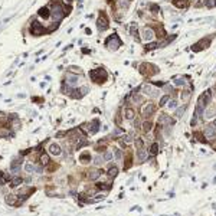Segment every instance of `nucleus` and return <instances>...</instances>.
Listing matches in <instances>:
<instances>
[{
	"instance_id": "32",
	"label": "nucleus",
	"mask_w": 216,
	"mask_h": 216,
	"mask_svg": "<svg viewBox=\"0 0 216 216\" xmlns=\"http://www.w3.org/2000/svg\"><path fill=\"white\" fill-rule=\"evenodd\" d=\"M167 107H169V110H176L179 107V102H177V100H174V98H170L169 102H167Z\"/></svg>"
},
{
	"instance_id": "43",
	"label": "nucleus",
	"mask_w": 216,
	"mask_h": 216,
	"mask_svg": "<svg viewBox=\"0 0 216 216\" xmlns=\"http://www.w3.org/2000/svg\"><path fill=\"white\" fill-rule=\"evenodd\" d=\"M97 187H98V189H102V190H110V189H111V184H110V183H98V184H97Z\"/></svg>"
},
{
	"instance_id": "10",
	"label": "nucleus",
	"mask_w": 216,
	"mask_h": 216,
	"mask_svg": "<svg viewBox=\"0 0 216 216\" xmlns=\"http://www.w3.org/2000/svg\"><path fill=\"white\" fill-rule=\"evenodd\" d=\"M30 33L33 35V36H40V35L48 33V29H45L43 25H40L39 22L33 20L32 25H30Z\"/></svg>"
},
{
	"instance_id": "20",
	"label": "nucleus",
	"mask_w": 216,
	"mask_h": 216,
	"mask_svg": "<svg viewBox=\"0 0 216 216\" xmlns=\"http://www.w3.org/2000/svg\"><path fill=\"white\" fill-rule=\"evenodd\" d=\"M206 6L208 9H213V7H216V0H202L200 3H198L196 4V7H199V6Z\"/></svg>"
},
{
	"instance_id": "54",
	"label": "nucleus",
	"mask_w": 216,
	"mask_h": 216,
	"mask_svg": "<svg viewBox=\"0 0 216 216\" xmlns=\"http://www.w3.org/2000/svg\"><path fill=\"white\" fill-rule=\"evenodd\" d=\"M212 125H213V127H215V128H216V118H215V120H213V124H212Z\"/></svg>"
},
{
	"instance_id": "16",
	"label": "nucleus",
	"mask_w": 216,
	"mask_h": 216,
	"mask_svg": "<svg viewBox=\"0 0 216 216\" xmlns=\"http://www.w3.org/2000/svg\"><path fill=\"white\" fill-rule=\"evenodd\" d=\"M9 123H10V127H12V130L13 131H17L19 128H20V120L16 117V114H13V117H10V120H9Z\"/></svg>"
},
{
	"instance_id": "15",
	"label": "nucleus",
	"mask_w": 216,
	"mask_h": 216,
	"mask_svg": "<svg viewBox=\"0 0 216 216\" xmlns=\"http://www.w3.org/2000/svg\"><path fill=\"white\" fill-rule=\"evenodd\" d=\"M48 150H49V154L55 156V157L61 156V153H62V150H61V146H59V144H56V143H50L49 147H48Z\"/></svg>"
},
{
	"instance_id": "23",
	"label": "nucleus",
	"mask_w": 216,
	"mask_h": 216,
	"mask_svg": "<svg viewBox=\"0 0 216 216\" xmlns=\"http://www.w3.org/2000/svg\"><path fill=\"white\" fill-rule=\"evenodd\" d=\"M130 3H131V0H117V7L121 10H127Z\"/></svg>"
},
{
	"instance_id": "53",
	"label": "nucleus",
	"mask_w": 216,
	"mask_h": 216,
	"mask_svg": "<svg viewBox=\"0 0 216 216\" xmlns=\"http://www.w3.org/2000/svg\"><path fill=\"white\" fill-rule=\"evenodd\" d=\"M48 169H49V170H55V169H56V166H55V164H49V167H48Z\"/></svg>"
},
{
	"instance_id": "12",
	"label": "nucleus",
	"mask_w": 216,
	"mask_h": 216,
	"mask_svg": "<svg viewBox=\"0 0 216 216\" xmlns=\"http://www.w3.org/2000/svg\"><path fill=\"white\" fill-rule=\"evenodd\" d=\"M173 123L174 121L167 115V114H160L159 118H157V125H160V127H163V125H171Z\"/></svg>"
},
{
	"instance_id": "13",
	"label": "nucleus",
	"mask_w": 216,
	"mask_h": 216,
	"mask_svg": "<svg viewBox=\"0 0 216 216\" xmlns=\"http://www.w3.org/2000/svg\"><path fill=\"white\" fill-rule=\"evenodd\" d=\"M203 134H205L206 138H209V140H215L216 138V128L213 127V125H206Z\"/></svg>"
},
{
	"instance_id": "28",
	"label": "nucleus",
	"mask_w": 216,
	"mask_h": 216,
	"mask_svg": "<svg viewBox=\"0 0 216 216\" xmlns=\"http://www.w3.org/2000/svg\"><path fill=\"white\" fill-rule=\"evenodd\" d=\"M159 48V42H149V43H146V46H144V50L146 52H150V50H154Z\"/></svg>"
},
{
	"instance_id": "3",
	"label": "nucleus",
	"mask_w": 216,
	"mask_h": 216,
	"mask_svg": "<svg viewBox=\"0 0 216 216\" xmlns=\"http://www.w3.org/2000/svg\"><path fill=\"white\" fill-rule=\"evenodd\" d=\"M121 45H123V40L120 39V36H118L117 33L108 36V38H107V40H105V46H107V49L113 50V52H115V50L118 49Z\"/></svg>"
},
{
	"instance_id": "45",
	"label": "nucleus",
	"mask_w": 216,
	"mask_h": 216,
	"mask_svg": "<svg viewBox=\"0 0 216 216\" xmlns=\"http://www.w3.org/2000/svg\"><path fill=\"white\" fill-rule=\"evenodd\" d=\"M22 182H23V180H22L20 177H15V179L12 180V184H10V186H12V187H17L19 184H22Z\"/></svg>"
},
{
	"instance_id": "39",
	"label": "nucleus",
	"mask_w": 216,
	"mask_h": 216,
	"mask_svg": "<svg viewBox=\"0 0 216 216\" xmlns=\"http://www.w3.org/2000/svg\"><path fill=\"white\" fill-rule=\"evenodd\" d=\"M68 72H72V74H76V75H82V71L79 67H69L68 68Z\"/></svg>"
},
{
	"instance_id": "18",
	"label": "nucleus",
	"mask_w": 216,
	"mask_h": 216,
	"mask_svg": "<svg viewBox=\"0 0 216 216\" xmlns=\"http://www.w3.org/2000/svg\"><path fill=\"white\" fill-rule=\"evenodd\" d=\"M173 4L177 9H187L190 4V0H173Z\"/></svg>"
},
{
	"instance_id": "25",
	"label": "nucleus",
	"mask_w": 216,
	"mask_h": 216,
	"mask_svg": "<svg viewBox=\"0 0 216 216\" xmlns=\"http://www.w3.org/2000/svg\"><path fill=\"white\" fill-rule=\"evenodd\" d=\"M89 160H91V154H89V151H84V153H81V156H79V161H81L82 164L88 163Z\"/></svg>"
},
{
	"instance_id": "4",
	"label": "nucleus",
	"mask_w": 216,
	"mask_h": 216,
	"mask_svg": "<svg viewBox=\"0 0 216 216\" xmlns=\"http://www.w3.org/2000/svg\"><path fill=\"white\" fill-rule=\"evenodd\" d=\"M82 79V75H76V74H72V72H67L65 78H64V84H67L68 86L71 88H78L79 84Z\"/></svg>"
},
{
	"instance_id": "9",
	"label": "nucleus",
	"mask_w": 216,
	"mask_h": 216,
	"mask_svg": "<svg viewBox=\"0 0 216 216\" xmlns=\"http://www.w3.org/2000/svg\"><path fill=\"white\" fill-rule=\"evenodd\" d=\"M154 113H156V105L153 102H144L141 105V115L144 118H150Z\"/></svg>"
},
{
	"instance_id": "24",
	"label": "nucleus",
	"mask_w": 216,
	"mask_h": 216,
	"mask_svg": "<svg viewBox=\"0 0 216 216\" xmlns=\"http://www.w3.org/2000/svg\"><path fill=\"white\" fill-rule=\"evenodd\" d=\"M137 159L140 161H146L147 160V150H144V149L137 150Z\"/></svg>"
},
{
	"instance_id": "47",
	"label": "nucleus",
	"mask_w": 216,
	"mask_h": 216,
	"mask_svg": "<svg viewBox=\"0 0 216 216\" xmlns=\"http://www.w3.org/2000/svg\"><path fill=\"white\" fill-rule=\"evenodd\" d=\"M150 151H151L153 154L159 153V144H157V143H153V144H151V147H150Z\"/></svg>"
},
{
	"instance_id": "41",
	"label": "nucleus",
	"mask_w": 216,
	"mask_h": 216,
	"mask_svg": "<svg viewBox=\"0 0 216 216\" xmlns=\"http://www.w3.org/2000/svg\"><path fill=\"white\" fill-rule=\"evenodd\" d=\"M121 138H123V141H125V144H130V143H133V133L131 134H124Z\"/></svg>"
},
{
	"instance_id": "51",
	"label": "nucleus",
	"mask_w": 216,
	"mask_h": 216,
	"mask_svg": "<svg viewBox=\"0 0 216 216\" xmlns=\"http://www.w3.org/2000/svg\"><path fill=\"white\" fill-rule=\"evenodd\" d=\"M141 124H143V123H141L140 120H134V127H135V128H140Z\"/></svg>"
},
{
	"instance_id": "55",
	"label": "nucleus",
	"mask_w": 216,
	"mask_h": 216,
	"mask_svg": "<svg viewBox=\"0 0 216 216\" xmlns=\"http://www.w3.org/2000/svg\"><path fill=\"white\" fill-rule=\"evenodd\" d=\"M71 1H72V0H65V3H68V4H69Z\"/></svg>"
},
{
	"instance_id": "14",
	"label": "nucleus",
	"mask_w": 216,
	"mask_h": 216,
	"mask_svg": "<svg viewBox=\"0 0 216 216\" xmlns=\"http://www.w3.org/2000/svg\"><path fill=\"white\" fill-rule=\"evenodd\" d=\"M130 35L133 36L137 42H140V40H141V36H140V32H138V25H137L135 22H133V23H131V26H130Z\"/></svg>"
},
{
	"instance_id": "8",
	"label": "nucleus",
	"mask_w": 216,
	"mask_h": 216,
	"mask_svg": "<svg viewBox=\"0 0 216 216\" xmlns=\"http://www.w3.org/2000/svg\"><path fill=\"white\" fill-rule=\"evenodd\" d=\"M108 17H107V15L101 10L100 12V16H98V19H97V29H98V32H105L107 29H108Z\"/></svg>"
},
{
	"instance_id": "19",
	"label": "nucleus",
	"mask_w": 216,
	"mask_h": 216,
	"mask_svg": "<svg viewBox=\"0 0 216 216\" xmlns=\"http://www.w3.org/2000/svg\"><path fill=\"white\" fill-rule=\"evenodd\" d=\"M89 127H91V128H89V133L95 134L98 130H100V120H97V118L92 120V121L89 123Z\"/></svg>"
},
{
	"instance_id": "26",
	"label": "nucleus",
	"mask_w": 216,
	"mask_h": 216,
	"mask_svg": "<svg viewBox=\"0 0 216 216\" xmlns=\"http://www.w3.org/2000/svg\"><path fill=\"white\" fill-rule=\"evenodd\" d=\"M124 117H125V120H134L135 111H134L133 108H125L124 110Z\"/></svg>"
},
{
	"instance_id": "5",
	"label": "nucleus",
	"mask_w": 216,
	"mask_h": 216,
	"mask_svg": "<svg viewBox=\"0 0 216 216\" xmlns=\"http://www.w3.org/2000/svg\"><path fill=\"white\" fill-rule=\"evenodd\" d=\"M141 94L149 98H157L160 95V89H157L153 84H143L141 85Z\"/></svg>"
},
{
	"instance_id": "21",
	"label": "nucleus",
	"mask_w": 216,
	"mask_h": 216,
	"mask_svg": "<svg viewBox=\"0 0 216 216\" xmlns=\"http://www.w3.org/2000/svg\"><path fill=\"white\" fill-rule=\"evenodd\" d=\"M38 15L40 17H43V19H48L49 16H52V12H49V7H48V6H45V7H40V9H39Z\"/></svg>"
},
{
	"instance_id": "30",
	"label": "nucleus",
	"mask_w": 216,
	"mask_h": 216,
	"mask_svg": "<svg viewBox=\"0 0 216 216\" xmlns=\"http://www.w3.org/2000/svg\"><path fill=\"white\" fill-rule=\"evenodd\" d=\"M39 161H40V164H42V166H48V164H49V154L43 153V154L39 157Z\"/></svg>"
},
{
	"instance_id": "52",
	"label": "nucleus",
	"mask_w": 216,
	"mask_h": 216,
	"mask_svg": "<svg viewBox=\"0 0 216 216\" xmlns=\"http://www.w3.org/2000/svg\"><path fill=\"white\" fill-rule=\"evenodd\" d=\"M123 133V130H121V128H115V130H114V134H113V135H117V134H121Z\"/></svg>"
},
{
	"instance_id": "33",
	"label": "nucleus",
	"mask_w": 216,
	"mask_h": 216,
	"mask_svg": "<svg viewBox=\"0 0 216 216\" xmlns=\"http://www.w3.org/2000/svg\"><path fill=\"white\" fill-rule=\"evenodd\" d=\"M141 128H143V131H144V133H150V131H151V128H153V124H151L150 121H144V123L141 124Z\"/></svg>"
},
{
	"instance_id": "40",
	"label": "nucleus",
	"mask_w": 216,
	"mask_h": 216,
	"mask_svg": "<svg viewBox=\"0 0 216 216\" xmlns=\"http://www.w3.org/2000/svg\"><path fill=\"white\" fill-rule=\"evenodd\" d=\"M104 163H105L104 156H97V157L94 159V164H95V166H102Z\"/></svg>"
},
{
	"instance_id": "22",
	"label": "nucleus",
	"mask_w": 216,
	"mask_h": 216,
	"mask_svg": "<svg viewBox=\"0 0 216 216\" xmlns=\"http://www.w3.org/2000/svg\"><path fill=\"white\" fill-rule=\"evenodd\" d=\"M102 173H104L102 170H91V171H88V179L89 180H97Z\"/></svg>"
},
{
	"instance_id": "34",
	"label": "nucleus",
	"mask_w": 216,
	"mask_h": 216,
	"mask_svg": "<svg viewBox=\"0 0 216 216\" xmlns=\"http://www.w3.org/2000/svg\"><path fill=\"white\" fill-rule=\"evenodd\" d=\"M25 171L28 173V174H32L36 171V167L32 164V163H28V164H25Z\"/></svg>"
},
{
	"instance_id": "36",
	"label": "nucleus",
	"mask_w": 216,
	"mask_h": 216,
	"mask_svg": "<svg viewBox=\"0 0 216 216\" xmlns=\"http://www.w3.org/2000/svg\"><path fill=\"white\" fill-rule=\"evenodd\" d=\"M149 7H150V12L154 13V15H157V13L160 12V7H159V4H156V3H150Z\"/></svg>"
},
{
	"instance_id": "46",
	"label": "nucleus",
	"mask_w": 216,
	"mask_h": 216,
	"mask_svg": "<svg viewBox=\"0 0 216 216\" xmlns=\"http://www.w3.org/2000/svg\"><path fill=\"white\" fill-rule=\"evenodd\" d=\"M193 135H195V137H198V140L202 141V143H205V141H206V140H205V134H203V133H198V131H195Z\"/></svg>"
},
{
	"instance_id": "17",
	"label": "nucleus",
	"mask_w": 216,
	"mask_h": 216,
	"mask_svg": "<svg viewBox=\"0 0 216 216\" xmlns=\"http://www.w3.org/2000/svg\"><path fill=\"white\" fill-rule=\"evenodd\" d=\"M203 115H205V118H206V120H212V118L216 115V107L210 105V107L205 108V113H203Z\"/></svg>"
},
{
	"instance_id": "11",
	"label": "nucleus",
	"mask_w": 216,
	"mask_h": 216,
	"mask_svg": "<svg viewBox=\"0 0 216 216\" xmlns=\"http://www.w3.org/2000/svg\"><path fill=\"white\" fill-rule=\"evenodd\" d=\"M154 36H156V30L151 28V26H144L143 28V30H141V39L144 40V42H151L153 39H154Z\"/></svg>"
},
{
	"instance_id": "27",
	"label": "nucleus",
	"mask_w": 216,
	"mask_h": 216,
	"mask_svg": "<svg viewBox=\"0 0 216 216\" xmlns=\"http://www.w3.org/2000/svg\"><path fill=\"white\" fill-rule=\"evenodd\" d=\"M20 164H22V161H19V160H13V161H12V164H10V171H12V173H17V171L20 170Z\"/></svg>"
},
{
	"instance_id": "7",
	"label": "nucleus",
	"mask_w": 216,
	"mask_h": 216,
	"mask_svg": "<svg viewBox=\"0 0 216 216\" xmlns=\"http://www.w3.org/2000/svg\"><path fill=\"white\" fill-rule=\"evenodd\" d=\"M212 38H213V35H212V36H206V38H202L199 42H196V43H195V45L192 46V50H195V52H200V50H203V49H208V48L210 46Z\"/></svg>"
},
{
	"instance_id": "49",
	"label": "nucleus",
	"mask_w": 216,
	"mask_h": 216,
	"mask_svg": "<svg viewBox=\"0 0 216 216\" xmlns=\"http://www.w3.org/2000/svg\"><path fill=\"white\" fill-rule=\"evenodd\" d=\"M123 159V151L121 150H115V160H121Z\"/></svg>"
},
{
	"instance_id": "44",
	"label": "nucleus",
	"mask_w": 216,
	"mask_h": 216,
	"mask_svg": "<svg viewBox=\"0 0 216 216\" xmlns=\"http://www.w3.org/2000/svg\"><path fill=\"white\" fill-rule=\"evenodd\" d=\"M186 108H187V105L184 104L182 108H177V111H176V117L177 118H180V117H183V114H184V111H186Z\"/></svg>"
},
{
	"instance_id": "42",
	"label": "nucleus",
	"mask_w": 216,
	"mask_h": 216,
	"mask_svg": "<svg viewBox=\"0 0 216 216\" xmlns=\"http://www.w3.org/2000/svg\"><path fill=\"white\" fill-rule=\"evenodd\" d=\"M169 100H170L169 95H163V97L160 98V101H159V107H164L167 102H169Z\"/></svg>"
},
{
	"instance_id": "35",
	"label": "nucleus",
	"mask_w": 216,
	"mask_h": 216,
	"mask_svg": "<svg viewBox=\"0 0 216 216\" xmlns=\"http://www.w3.org/2000/svg\"><path fill=\"white\" fill-rule=\"evenodd\" d=\"M117 174H118V169H117L115 166H111L108 169V176H110V177L114 179V177H117Z\"/></svg>"
},
{
	"instance_id": "31",
	"label": "nucleus",
	"mask_w": 216,
	"mask_h": 216,
	"mask_svg": "<svg viewBox=\"0 0 216 216\" xmlns=\"http://www.w3.org/2000/svg\"><path fill=\"white\" fill-rule=\"evenodd\" d=\"M190 97H192V91H190V89H183L182 94H180V98H182V101H189Z\"/></svg>"
},
{
	"instance_id": "38",
	"label": "nucleus",
	"mask_w": 216,
	"mask_h": 216,
	"mask_svg": "<svg viewBox=\"0 0 216 216\" xmlns=\"http://www.w3.org/2000/svg\"><path fill=\"white\" fill-rule=\"evenodd\" d=\"M134 144H135V149L137 150H140V149L144 147V141H143V138H140V137L134 140Z\"/></svg>"
},
{
	"instance_id": "48",
	"label": "nucleus",
	"mask_w": 216,
	"mask_h": 216,
	"mask_svg": "<svg viewBox=\"0 0 216 216\" xmlns=\"http://www.w3.org/2000/svg\"><path fill=\"white\" fill-rule=\"evenodd\" d=\"M111 159H113V153H111V151H107V153L104 154V160L108 161V160H111Z\"/></svg>"
},
{
	"instance_id": "50",
	"label": "nucleus",
	"mask_w": 216,
	"mask_h": 216,
	"mask_svg": "<svg viewBox=\"0 0 216 216\" xmlns=\"http://www.w3.org/2000/svg\"><path fill=\"white\" fill-rule=\"evenodd\" d=\"M163 89H164L166 92H171V91H173V86H170L169 84H164V85H163Z\"/></svg>"
},
{
	"instance_id": "29",
	"label": "nucleus",
	"mask_w": 216,
	"mask_h": 216,
	"mask_svg": "<svg viewBox=\"0 0 216 216\" xmlns=\"http://www.w3.org/2000/svg\"><path fill=\"white\" fill-rule=\"evenodd\" d=\"M186 76H174V85L176 86H184L186 85Z\"/></svg>"
},
{
	"instance_id": "6",
	"label": "nucleus",
	"mask_w": 216,
	"mask_h": 216,
	"mask_svg": "<svg viewBox=\"0 0 216 216\" xmlns=\"http://www.w3.org/2000/svg\"><path fill=\"white\" fill-rule=\"evenodd\" d=\"M140 74L150 78V76L159 74V68L156 67V65H153V64H146V62H144V64L140 65Z\"/></svg>"
},
{
	"instance_id": "37",
	"label": "nucleus",
	"mask_w": 216,
	"mask_h": 216,
	"mask_svg": "<svg viewBox=\"0 0 216 216\" xmlns=\"http://www.w3.org/2000/svg\"><path fill=\"white\" fill-rule=\"evenodd\" d=\"M6 203L15 206V205H16V196H15V195H7V196H6Z\"/></svg>"
},
{
	"instance_id": "2",
	"label": "nucleus",
	"mask_w": 216,
	"mask_h": 216,
	"mask_svg": "<svg viewBox=\"0 0 216 216\" xmlns=\"http://www.w3.org/2000/svg\"><path fill=\"white\" fill-rule=\"evenodd\" d=\"M65 16H68L67 15V9L59 3V1H56V3H53L52 4V17H53V20L56 22V23H59L62 19Z\"/></svg>"
},
{
	"instance_id": "1",
	"label": "nucleus",
	"mask_w": 216,
	"mask_h": 216,
	"mask_svg": "<svg viewBox=\"0 0 216 216\" xmlns=\"http://www.w3.org/2000/svg\"><path fill=\"white\" fill-rule=\"evenodd\" d=\"M89 78L95 84H104L108 79V72L104 68H95V69L89 71Z\"/></svg>"
}]
</instances>
